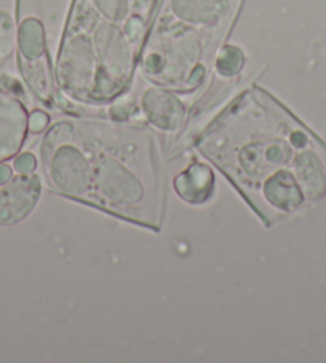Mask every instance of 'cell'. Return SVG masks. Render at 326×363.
I'll return each mask as SVG.
<instances>
[{"label":"cell","mask_w":326,"mask_h":363,"mask_svg":"<svg viewBox=\"0 0 326 363\" xmlns=\"http://www.w3.org/2000/svg\"><path fill=\"white\" fill-rule=\"evenodd\" d=\"M197 147L266 226L326 192V173L312 136L261 90L238 98L200 136Z\"/></svg>","instance_id":"cell-1"},{"label":"cell","mask_w":326,"mask_h":363,"mask_svg":"<svg viewBox=\"0 0 326 363\" xmlns=\"http://www.w3.org/2000/svg\"><path fill=\"white\" fill-rule=\"evenodd\" d=\"M55 192L146 229H160L163 177L159 141L141 127L58 122L40 146Z\"/></svg>","instance_id":"cell-2"},{"label":"cell","mask_w":326,"mask_h":363,"mask_svg":"<svg viewBox=\"0 0 326 363\" xmlns=\"http://www.w3.org/2000/svg\"><path fill=\"white\" fill-rule=\"evenodd\" d=\"M18 62L24 80L43 103L52 96V79L48 72L45 33L37 18H26L18 29Z\"/></svg>","instance_id":"cell-3"},{"label":"cell","mask_w":326,"mask_h":363,"mask_svg":"<svg viewBox=\"0 0 326 363\" xmlns=\"http://www.w3.org/2000/svg\"><path fill=\"white\" fill-rule=\"evenodd\" d=\"M40 196V181L34 174L20 173L0 189V226H13L26 218Z\"/></svg>","instance_id":"cell-4"},{"label":"cell","mask_w":326,"mask_h":363,"mask_svg":"<svg viewBox=\"0 0 326 363\" xmlns=\"http://www.w3.org/2000/svg\"><path fill=\"white\" fill-rule=\"evenodd\" d=\"M29 130V116L15 93L0 89V164L16 155Z\"/></svg>","instance_id":"cell-5"},{"label":"cell","mask_w":326,"mask_h":363,"mask_svg":"<svg viewBox=\"0 0 326 363\" xmlns=\"http://www.w3.org/2000/svg\"><path fill=\"white\" fill-rule=\"evenodd\" d=\"M172 11L181 26L215 28L229 15L227 0H172Z\"/></svg>","instance_id":"cell-6"},{"label":"cell","mask_w":326,"mask_h":363,"mask_svg":"<svg viewBox=\"0 0 326 363\" xmlns=\"http://www.w3.org/2000/svg\"><path fill=\"white\" fill-rule=\"evenodd\" d=\"M141 108L149 122L162 130H174L184 121V106L172 91L152 89L144 93Z\"/></svg>","instance_id":"cell-7"},{"label":"cell","mask_w":326,"mask_h":363,"mask_svg":"<svg viewBox=\"0 0 326 363\" xmlns=\"http://www.w3.org/2000/svg\"><path fill=\"white\" fill-rule=\"evenodd\" d=\"M211 172L200 164L192 165L186 173L179 174L178 179H174V187H176L179 196L191 203L205 202V199L211 192Z\"/></svg>","instance_id":"cell-8"},{"label":"cell","mask_w":326,"mask_h":363,"mask_svg":"<svg viewBox=\"0 0 326 363\" xmlns=\"http://www.w3.org/2000/svg\"><path fill=\"white\" fill-rule=\"evenodd\" d=\"M244 56L240 48L234 45H224L215 58V67L218 74L224 77H232L242 71Z\"/></svg>","instance_id":"cell-9"},{"label":"cell","mask_w":326,"mask_h":363,"mask_svg":"<svg viewBox=\"0 0 326 363\" xmlns=\"http://www.w3.org/2000/svg\"><path fill=\"white\" fill-rule=\"evenodd\" d=\"M16 28L13 23V18L0 9V62L9 60L13 55V50L16 45Z\"/></svg>","instance_id":"cell-10"},{"label":"cell","mask_w":326,"mask_h":363,"mask_svg":"<svg viewBox=\"0 0 326 363\" xmlns=\"http://www.w3.org/2000/svg\"><path fill=\"white\" fill-rule=\"evenodd\" d=\"M35 157L33 154H23L15 160V168L20 173H33L35 170Z\"/></svg>","instance_id":"cell-11"},{"label":"cell","mask_w":326,"mask_h":363,"mask_svg":"<svg viewBox=\"0 0 326 363\" xmlns=\"http://www.w3.org/2000/svg\"><path fill=\"white\" fill-rule=\"evenodd\" d=\"M48 125V116L42 111H34L33 114L29 116V130L34 131V133H39Z\"/></svg>","instance_id":"cell-12"},{"label":"cell","mask_w":326,"mask_h":363,"mask_svg":"<svg viewBox=\"0 0 326 363\" xmlns=\"http://www.w3.org/2000/svg\"><path fill=\"white\" fill-rule=\"evenodd\" d=\"M13 178V173H11V168L5 164H0V186H4L7 181Z\"/></svg>","instance_id":"cell-13"}]
</instances>
